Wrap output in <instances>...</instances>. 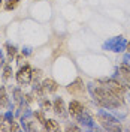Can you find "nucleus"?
Instances as JSON below:
<instances>
[{"label":"nucleus","mask_w":130,"mask_h":132,"mask_svg":"<svg viewBox=\"0 0 130 132\" xmlns=\"http://www.w3.org/2000/svg\"><path fill=\"white\" fill-rule=\"evenodd\" d=\"M23 101H24L27 105H32L33 102L36 101V98H34L33 93H25V95H23Z\"/></svg>","instance_id":"nucleus-20"},{"label":"nucleus","mask_w":130,"mask_h":132,"mask_svg":"<svg viewBox=\"0 0 130 132\" xmlns=\"http://www.w3.org/2000/svg\"><path fill=\"white\" fill-rule=\"evenodd\" d=\"M14 101H15L16 105H20L23 102V93L20 89H14Z\"/></svg>","instance_id":"nucleus-19"},{"label":"nucleus","mask_w":130,"mask_h":132,"mask_svg":"<svg viewBox=\"0 0 130 132\" xmlns=\"http://www.w3.org/2000/svg\"><path fill=\"white\" fill-rule=\"evenodd\" d=\"M66 131L67 132H79L81 131V128H79V126H76V125H67V126H66Z\"/></svg>","instance_id":"nucleus-22"},{"label":"nucleus","mask_w":130,"mask_h":132,"mask_svg":"<svg viewBox=\"0 0 130 132\" xmlns=\"http://www.w3.org/2000/svg\"><path fill=\"white\" fill-rule=\"evenodd\" d=\"M124 62H126L127 65H130V53H129V54H126V56H124Z\"/></svg>","instance_id":"nucleus-25"},{"label":"nucleus","mask_w":130,"mask_h":132,"mask_svg":"<svg viewBox=\"0 0 130 132\" xmlns=\"http://www.w3.org/2000/svg\"><path fill=\"white\" fill-rule=\"evenodd\" d=\"M0 8H2V0H0Z\"/></svg>","instance_id":"nucleus-29"},{"label":"nucleus","mask_w":130,"mask_h":132,"mask_svg":"<svg viewBox=\"0 0 130 132\" xmlns=\"http://www.w3.org/2000/svg\"><path fill=\"white\" fill-rule=\"evenodd\" d=\"M5 65H6V62H5V56H3V53L0 51V69H2Z\"/></svg>","instance_id":"nucleus-23"},{"label":"nucleus","mask_w":130,"mask_h":132,"mask_svg":"<svg viewBox=\"0 0 130 132\" xmlns=\"http://www.w3.org/2000/svg\"><path fill=\"white\" fill-rule=\"evenodd\" d=\"M88 90L91 93V96L94 99V102L97 104L100 108H106V110H117L124 105V101L123 96H118L112 93L111 90H108L106 87L100 86V84H94V82H90L88 84Z\"/></svg>","instance_id":"nucleus-1"},{"label":"nucleus","mask_w":130,"mask_h":132,"mask_svg":"<svg viewBox=\"0 0 130 132\" xmlns=\"http://www.w3.org/2000/svg\"><path fill=\"white\" fill-rule=\"evenodd\" d=\"M85 111V108H84V105H82L79 101H70V104H69V114L72 116L75 120H78L79 117L82 116V113Z\"/></svg>","instance_id":"nucleus-6"},{"label":"nucleus","mask_w":130,"mask_h":132,"mask_svg":"<svg viewBox=\"0 0 130 132\" xmlns=\"http://www.w3.org/2000/svg\"><path fill=\"white\" fill-rule=\"evenodd\" d=\"M20 5V0H6L5 2V9L6 11H14Z\"/></svg>","instance_id":"nucleus-17"},{"label":"nucleus","mask_w":130,"mask_h":132,"mask_svg":"<svg viewBox=\"0 0 130 132\" xmlns=\"http://www.w3.org/2000/svg\"><path fill=\"white\" fill-rule=\"evenodd\" d=\"M126 50H127V51L130 53V42H127V47H126Z\"/></svg>","instance_id":"nucleus-28"},{"label":"nucleus","mask_w":130,"mask_h":132,"mask_svg":"<svg viewBox=\"0 0 130 132\" xmlns=\"http://www.w3.org/2000/svg\"><path fill=\"white\" fill-rule=\"evenodd\" d=\"M97 120L100 122L102 128H103L105 131H111V132H120L121 131L120 119H117L112 113H108L105 110H99L97 111Z\"/></svg>","instance_id":"nucleus-2"},{"label":"nucleus","mask_w":130,"mask_h":132,"mask_svg":"<svg viewBox=\"0 0 130 132\" xmlns=\"http://www.w3.org/2000/svg\"><path fill=\"white\" fill-rule=\"evenodd\" d=\"M78 122H79V123H82L84 126H87V128H88V129H91V131H99V129H100V128H97V126L94 125V120H93V117L88 114V111H87V110L82 113V116L78 119Z\"/></svg>","instance_id":"nucleus-8"},{"label":"nucleus","mask_w":130,"mask_h":132,"mask_svg":"<svg viewBox=\"0 0 130 132\" xmlns=\"http://www.w3.org/2000/svg\"><path fill=\"white\" fill-rule=\"evenodd\" d=\"M42 77V71L41 69H32V81H39V78Z\"/></svg>","instance_id":"nucleus-21"},{"label":"nucleus","mask_w":130,"mask_h":132,"mask_svg":"<svg viewBox=\"0 0 130 132\" xmlns=\"http://www.w3.org/2000/svg\"><path fill=\"white\" fill-rule=\"evenodd\" d=\"M52 110L57 116H66V107H64V101L61 98H55L52 102Z\"/></svg>","instance_id":"nucleus-10"},{"label":"nucleus","mask_w":130,"mask_h":132,"mask_svg":"<svg viewBox=\"0 0 130 132\" xmlns=\"http://www.w3.org/2000/svg\"><path fill=\"white\" fill-rule=\"evenodd\" d=\"M33 116H34V119L39 120V123H42V125H43V122L47 120V119H45V111H43L42 108H41V111H34Z\"/></svg>","instance_id":"nucleus-18"},{"label":"nucleus","mask_w":130,"mask_h":132,"mask_svg":"<svg viewBox=\"0 0 130 132\" xmlns=\"http://www.w3.org/2000/svg\"><path fill=\"white\" fill-rule=\"evenodd\" d=\"M5 47H6V53H8V60L11 62V60L15 59V56L18 54V50H16L15 45H12V44H9V42L5 45Z\"/></svg>","instance_id":"nucleus-14"},{"label":"nucleus","mask_w":130,"mask_h":132,"mask_svg":"<svg viewBox=\"0 0 130 132\" xmlns=\"http://www.w3.org/2000/svg\"><path fill=\"white\" fill-rule=\"evenodd\" d=\"M9 107V98L6 95V89L0 87V108H6Z\"/></svg>","instance_id":"nucleus-13"},{"label":"nucleus","mask_w":130,"mask_h":132,"mask_svg":"<svg viewBox=\"0 0 130 132\" xmlns=\"http://www.w3.org/2000/svg\"><path fill=\"white\" fill-rule=\"evenodd\" d=\"M127 47V41L123 38V36H115V38H111L109 41H106L103 44V50H108V51H114V53H123Z\"/></svg>","instance_id":"nucleus-4"},{"label":"nucleus","mask_w":130,"mask_h":132,"mask_svg":"<svg viewBox=\"0 0 130 132\" xmlns=\"http://www.w3.org/2000/svg\"><path fill=\"white\" fill-rule=\"evenodd\" d=\"M43 128L47 129V131H51V132H57L60 129V125H58L57 120H54V119H47L45 122H43Z\"/></svg>","instance_id":"nucleus-11"},{"label":"nucleus","mask_w":130,"mask_h":132,"mask_svg":"<svg viewBox=\"0 0 130 132\" xmlns=\"http://www.w3.org/2000/svg\"><path fill=\"white\" fill-rule=\"evenodd\" d=\"M96 82L106 87L108 90H111L112 93L118 95V96H123L126 93V90H127V87H129V86H126L123 82L117 81L115 78H100V80H96Z\"/></svg>","instance_id":"nucleus-3"},{"label":"nucleus","mask_w":130,"mask_h":132,"mask_svg":"<svg viewBox=\"0 0 130 132\" xmlns=\"http://www.w3.org/2000/svg\"><path fill=\"white\" fill-rule=\"evenodd\" d=\"M41 84H42V89H43V93H45V95L55 93V92L58 90V84L54 81V80H51V78H45Z\"/></svg>","instance_id":"nucleus-9"},{"label":"nucleus","mask_w":130,"mask_h":132,"mask_svg":"<svg viewBox=\"0 0 130 132\" xmlns=\"http://www.w3.org/2000/svg\"><path fill=\"white\" fill-rule=\"evenodd\" d=\"M16 78V82L20 84V86H27V84H30L32 82V68L29 63H25L24 66H21L20 69H18V72L15 75Z\"/></svg>","instance_id":"nucleus-5"},{"label":"nucleus","mask_w":130,"mask_h":132,"mask_svg":"<svg viewBox=\"0 0 130 132\" xmlns=\"http://www.w3.org/2000/svg\"><path fill=\"white\" fill-rule=\"evenodd\" d=\"M11 131H20V126H18L14 120L11 122Z\"/></svg>","instance_id":"nucleus-24"},{"label":"nucleus","mask_w":130,"mask_h":132,"mask_svg":"<svg viewBox=\"0 0 130 132\" xmlns=\"http://www.w3.org/2000/svg\"><path fill=\"white\" fill-rule=\"evenodd\" d=\"M120 75H121L127 82H130V65H127L126 62L120 65Z\"/></svg>","instance_id":"nucleus-12"},{"label":"nucleus","mask_w":130,"mask_h":132,"mask_svg":"<svg viewBox=\"0 0 130 132\" xmlns=\"http://www.w3.org/2000/svg\"><path fill=\"white\" fill-rule=\"evenodd\" d=\"M2 69H3V80L8 81L9 78H11V75H12V66L9 65V63H6Z\"/></svg>","instance_id":"nucleus-16"},{"label":"nucleus","mask_w":130,"mask_h":132,"mask_svg":"<svg viewBox=\"0 0 130 132\" xmlns=\"http://www.w3.org/2000/svg\"><path fill=\"white\" fill-rule=\"evenodd\" d=\"M3 122H5V116L0 114V123H3Z\"/></svg>","instance_id":"nucleus-27"},{"label":"nucleus","mask_w":130,"mask_h":132,"mask_svg":"<svg viewBox=\"0 0 130 132\" xmlns=\"http://www.w3.org/2000/svg\"><path fill=\"white\" fill-rule=\"evenodd\" d=\"M67 92L72 95V96H81L84 93V84H82V80L81 78H76L73 82H70L67 87Z\"/></svg>","instance_id":"nucleus-7"},{"label":"nucleus","mask_w":130,"mask_h":132,"mask_svg":"<svg viewBox=\"0 0 130 132\" xmlns=\"http://www.w3.org/2000/svg\"><path fill=\"white\" fill-rule=\"evenodd\" d=\"M39 104H41V108L43 110V111L52 110V102H51L48 98H45V96H42V98L39 99Z\"/></svg>","instance_id":"nucleus-15"},{"label":"nucleus","mask_w":130,"mask_h":132,"mask_svg":"<svg viewBox=\"0 0 130 132\" xmlns=\"http://www.w3.org/2000/svg\"><path fill=\"white\" fill-rule=\"evenodd\" d=\"M126 96H127V101L130 102V87H127V90H126Z\"/></svg>","instance_id":"nucleus-26"}]
</instances>
